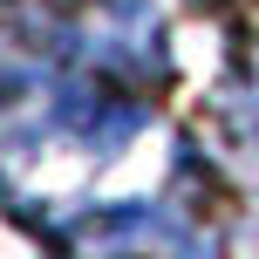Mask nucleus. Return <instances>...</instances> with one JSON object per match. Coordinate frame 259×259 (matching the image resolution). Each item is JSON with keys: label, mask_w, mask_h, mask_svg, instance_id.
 Wrapping results in <instances>:
<instances>
[{"label": "nucleus", "mask_w": 259, "mask_h": 259, "mask_svg": "<svg viewBox=\"0 0 259 259\" xmlns=\"http://www.w3.org/2000/svg\"><path fill=\"white\" fill-rule=\"evenodd\" d=\"M109 259H191L184 246H170V252H150V246H137V252H109Z\"/></svg>", "instance_id": "1"}]
</instances>
